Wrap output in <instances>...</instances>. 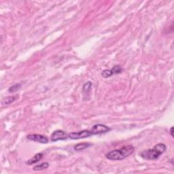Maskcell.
Wrapping results in <instances>:
<instances>
[{
    "instance_id": "obj_5",
    "label": "cell",
    "mask_w": 174,
    "mask_h": 174,
    "mask_svg": "<svg viewBox=\"0 0 174 174\" xmlns=\"http://www.w3.org/2000/svg\"><path fill=\"white\" fill-rule=\"evenodd\" d=\"M68 138L67 133L63 130H57L51 134L50 140L52 141H57L59 140H65Z\"/></svg>"
},
{
    "instance_id": "obj_8",
    "label": "cell",
    "mask_w": 174,
    "mask_h": 174,
    "mask_svg": "<svg viewBox=\"0 0 174 174\" xmlns=\"http://www.w3.org/2000/svg\"><path fill=\"white\" fill-rule=\"evenodd\" d=\"M90 146H92V143H87V142L79 143L74 146V150L77 152H80L85 149H87V148H89Z\"/></svg>"
},
{
    "instance_id": "obj_11",
    "label": "cell",
    "mask_w": 174,
    "mask_h": 174,
    "mask_svg": "<svg viewBox=\"0 0 174 174\" xmlns=\"http://www.w3.org/2000/svg\"><path fill=\"white\" fill-rule=\"evenodd\" d=\"M92 85V82H90V81H89V82L85 83L84 86H83V89H82L83 93H84V95L89 93L90 90H91Z\"/></svg>"
},
{
    "instance_id": "obj_9",
    "label": "cell",
    "mask_w": 174,
    "mask_h": 174,
    "mask_svg": "<svg viewBox=\"0 0 174 174\" xmlns=\"http://www.w3.org/2000/svg\"><path fill=\"white\" fill-rule=\"evenodd\" d=\"M16 99H17V96H10L5 97V98L1 101V105H9V104L12 103L13 102L16 100Z\"/></svg>"
},
{
    "instance_id": "obj_1",
    "label": "cell",
    "mask_w": 174,
    "mask_h": 174,
    "mask_svg": "<svg viewBox=\"0 0 174 174\" xmlns=\"http://www.w3.org/2000/svg\"><path fill=\"white\" fill-rule=\"evenodd\" d=\"M134 150L135 149L133 146L129 145L123 146L120 149L113 150L112 151L106 153V157L112 161H121L133 154Z\"/></svg>"
},
{
    "instance_id": "obj_6",
    "label": "cell",
    "mask_w": 174,
    "mask_h": 174,
    "mask_svg": "<svg viewBox=\"0 0 174 174\" xmlns=\"http://www.w3.org/2000/svg\"><path fill=\"white\" fill-rule=\"evenodd\" d=\"M27 138L29 140L40 143H47L48 142V139L46 136L40 134H29L27 136Z\"/></svg>"
},
{
    "instance_id": "obj_3",
    "label": "cell",
    "mask_w": 174,
    "mask_h": 174,
    "mask_svg": "<svg viewBox=\"0 0 174 174\" xmlns=\"http://www.w3.org/2000/svg\"><path fill=\"white\" fill-rule=\"evenodd\" d=\"M92 135V133L90 130H82V131L78 132H72L68 135V138L71 140H80L87 138H89Z\"/></svg>"
},
{
    "instance_id": "obj_4",
    "label": "cell",
    "mask_w": 174,
    "mask_h": 174,
    "mask_svg": "<svg viewBox=\"0 0 174 174\" xmlns=\"http://www.w3.org/2000/svg\"><path fill=\"white\" fill-rule=\"evenodd\" d=\"M111 129L105 124H97L94 125L92 128L90 129L91 131L92 135H100V134L106 133L110 131Z\"/></svg>"
},
{
    "instance_id": "obj_7",
    "label": "cell",
    "mask_w": 174,
    "mask_h": 174,
    "mask_svg": "<svg viewBox=\"0 0 174 174\" xmlns=\"http://www.w3.org/2000/svg\"><path fill=\"white\" fill-rule=\"evenodd\" d=\"M43 156H44L43 153H38V154H36V155H34L33 157L31 158V159H30L29 161L27 162V164L31 165L38 163V162L40 161L41 159H42Z\"/></svg>"
},
{
    "instance_id": "obj_10",
    "label": "cell",
    "mask_w": 174,
    "mask_h": 174,
    "mask_svg": "<svg viewBox=\"0 0 174 174\" xmlns=\"http://www.w3.org/2000/svg\"><path fill=\"white\" fill-rule=\"evenodd\" d=\"M48 167H49V163H47V162H44V163L37 165L33 167V169L34 171H41L43 170V169H47Z\"/></svg>"
},
{
    "instance_id": "obj_14",
    "label": "cell",
    "mask_w": 174,
    "mask_h": 174,
    "mask_svg": "<svg viewBox=\"0 0 174 174\" xmlns=\"http://www.w3.org/2000/svg\"><path fill=\"white\" fill-rule=\"evenodd\" d=\"M111 69H112V71L113 75H116V74L121 73L122 71V68L120 66H118V65H116V66H114Z\"/></svg>"
},
{
    "instance_id": "obj_13",
    "label": "cell",
    "mask_w": 174,
    "mask_h": 174,
    "mask_svg": "<svg viewBox=\"0 0 174 174\" xmlns=\"http://www.w3.org/2000/svg\"><path fill=\"white\" fill-rule=\"evenodd\" d=\"M21 87V84H19V83H17V84H15L11 87L8 89V92H15L18 91V90L20 89Z\"/></svg>"
},
{
    "instance_id": "obj_2",
    "label": "cell",
    "mask_w": 174,
    "mask_h": 174,
    "mask_svg": "<svg viewBox=\"0 0 174 174\" xmlns=\"http://www.w3.org/2000/svg\"><path fill=\"white\" fill-rule=\"evenodd\" d=\"M166 150V146L164 143H158L155 145L153 149L143 150L140 153V157L146 160H157L159 159Z\"/></svg>"
},
{
    "instance_id": "obj_12",
    "label": "cell",
    "mask_w": 174,
    "mask_h": 174,
    "mask_svg": "<svg viewBox=\"0 0 174 174\" xmlns=\"http://www.w3.org/2000/svg\"><path fill=\"white\" fill-rule=\"evenodd\" d=\"M101 75L104 78H108L113 76V73L112 69H104L101 71Z\"/></svg>"
},
{
    "instance_id": "obj_15",
    "label": "cell",
    "mask_w": 174,
    "mask_h": 174,
    "mask_svg": "<svg viewBox=\"0 0 174 174\" xmlns=\"http://www.w3.org/2000/svg\"><path fill=\"white\" fill-rule=\"evenodd\" d=\"M169 132H170L171 135L172 136V137H173V127H171L170 130H169Z\"/></svg>"
}]
</instances>
